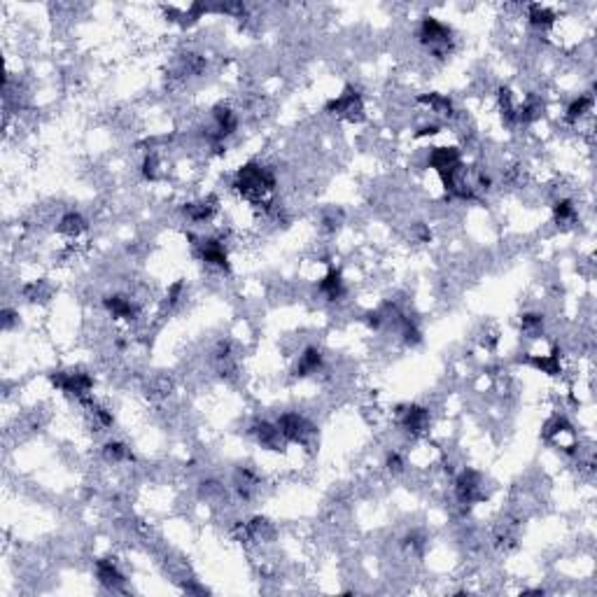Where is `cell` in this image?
Returning <instances> with one entry per match:
<instances>
[{
    "label": "cell",
    "instance_id": "10",
    "mask_svg": "<svg viewBox=\"0 0 597 597\" xmlns=\"http://www.w3.org/2000/svg\"><path fill=\"white\" fill-rule=\"evenodd\" d=\"M105 308H107V313L117 319H136V315H138L136 301L124 297V294H110V297L105 299Z\"/></svg>",
    "mask_w": 597,
    "mask_h": 597
},
{
    "label": "cell",
    "instance_id": "2",
    "mask_svg": "<svg viewBox=\"0 0 597 597\" xmlns=\"http://www.w3.org/2000/svg\"><path fill=\"white\" fill-rule=\"evenodd\" d=\"M418 38H420V45L430 49L434 56H445V54L450 52L453 33H450L448 26H445V23H441L439 19H434V16H425L423 23H420Z\"/></svg>",
    "mask_w": 597,
    "mask_h": 597
},
{
    "label": "cell",
    "instance_id": "13",
    "mask_svg": "<svg viewBox=\"0 0 597 597\" xmlns=\"http://www.w3.org/2000/svg\"><path fill=\"white\" fill-rule=\"evenodd\" d=\"M58 233H63V236L68 238H78L80 233L87 231V220L80 215V213H65L61 220H58Z\"/></svg>",
    "mask_w": 597,
    "mask_h": 597
},
{
    "label": "cell",
    "instance_id": "18",
    "mask_svg": "<svg viewBox=\"0 0 597 597\" xmlns=\"http://www.w3.org/2000/svg\"><path fill=\"white\" fill-rule=\"evenodd\" d=\"M103 455H105V460L107 462H126V460H133V455H131V450L126 448L124 443H120V441H107L105 443V448H103Z\"/></svg>",
    "mask_w": 597,
    "mask_h": 597
},
{
    "label": "cell",
    "instance_id": "14",
    "mask_svg": "<svg viewBox=\"0 0 597 597\" xmlns=\"http://www.w3.org/2000/svg\"><path fill=\"white\" fill-rule=\"evenodd\" d=\"M215 210H217V201L210 196L206 201H199V204H189L184 208V215H187L191 222H206L215 215Z\"/></svg>",
    "mask_w": 597,
    "mask_h": 597
},
{
    "label": "cell",
    "instance_id": "5",
    "mask_svg": "<svg viewBox=\"0 0 597 597\" xmlns=\"http://www.w3.org/2000/svg\"><path fill=\"white\" fill-rule=\"evenodd\" d=\"M327 110L343 117V120H350V122H357L361 120V115H364V103H361V96L359 91H355L352 87H348L339 98H334L327 103Z\"/></svg>",
    "mask_w": 597,
    "mask_h": 597
},
{
    "label": "cell",
    "instance_id": "4",
    "mask_svg": "<svg viewBox=\"0 0 597 597\" xmlns=\"http://www.w3.org/2000/svg\"><path fill=\"white\" fill-rule=\"evenodd\" d=\"M275 425H278L282 439L292 443H306L308 436L315 434V425L301 413H282Z\"/></svg>",
    "mask_w": 597,
    "mask_h": 597
},
{
    "label": "cell",
    "instance_id": "21",
    "mask_svg": "<svg viewBox=\"0 0 597 597\" xmlns=\"http://www.w3.org/2000/svg\"><path fill=\"white\" fill-rule=\"evenodd\" d=\"M401 467H403V460L399 453H390L388 455V469L390 472H401Z\"/></svg>",
    "mask_w": 597,
    "mask_h": 597
},
{
    "label": "cell",
    "instance_id": "7",
    "mask_svg": "<svg viewBox=\"0 0 597 597\" xmlns=\"http://www.w3.org/2000/svg\"><path fill=\"white\" fill-rule=\"evenodd\" d=\"M196 255L201 257V262H206L208 266L222 268V271H229V257H226V250L222 245V241L217 238H201L196 243Z\"/></svg>",
    "mask_w": 597,
    "mask_h": 597
},
{
    "label": "cell",
    "instance_id": "6",
    "mask_svg": "<svg viewBox=\"0 0 597 597\" xmlns=\"http://www.w3.org/2000/svg\"><path fill=\"white\" fill-rule=\"evenodd\" d=\"M455 497L460 504H474L483 497L481 476H478L474 469H465V472L455 478Z\"/></svg>",
    "mask_w": 597,
    "mask_h": 597
},
{
    "label": "cell",
    "instance_id": "20",
    "mask_svg": "<svg viewBox=\"0 0 597 597\" xmlns=\"http://www.w3.org/2000/svg\"><path fill=\"white\" fill-rule=\"evenodd\" d=\"M520 324H523V329L527 334H537L544 327V315H539V313H525L523 319H520Z\"/></svg>",
    "mask_w": 597,
    "mask_h": 597
},
{
    "label": "cell",
    "instance_id": "9",
    "mask_svg": "<svg viewBox=\"0 0 597 597\" xmlns=\"http://www.w3.org/2000/svg\"><path fill=\"white\" fill-rule=\"evenodd\" d=\"M96 578H98L100 586L107 588V591H120V588L124 586V581H126L112 558H103V560L96 562Z\"/></svg>",
    "mask_w": 597,
    "mask_h": 597
},
{
    "label": "cell",
    "instance_id": "19",
    "mask_svg": "<svg viewBox=\"0 0 597 597\" xmlns=\"http://www.w3.org/2000/svg\"><path fill=\"white\" fill-rule=\"evenodd\" d=\"M553 215H556V222L558 224H569L576 220V208L571 204L569 199H562L558 201L556 206H553Z\"/></svg>",
    "mask_w": 597,
    "mask_h": 597
},
{
    "label": "cell",
    "instance_id": "8",
    "mask_svg": "<svg viewBox=\"0 0 597 597\" xmlns=\"http://www.w3.org/2000/svg\"><path fill=\"white\" fill-rule=\"evenodd\" d=\"M399 423L411 436H418L427 430V425H430V411L425 406H406L399 411Z\"/></svg>",
    "mask_w": 597,
    "mask_h": 597
},
{
    "label": "cell",
    "instance_id": "3",
    "mask_svg": "<svg viewBox=\"0 0 597 597\" xmlns=\"http://www.w3.org/2000/svg\"><path fill=\"white\" fill-rule=\"evenodd\" d=\"M52 383L63 394H70L78 401L89 399L91 392H94V378L87 371H54Z\"/></svg>",
    "mask_w": 597,
    "mask_h": 597
},
{
    "label": "cell",
    "instance_id": "1",
    "mask_svg": "<svg viewBox=\"0 0 597 597\" xmlns=\"http://www.w3.org/2000/svg\"><path fill=\"white\" fill-rule=\"evenodd\" d=\"M233 189L238 191L241 199L250 201V204L266 206V196L275 189V175L271 168H266L257 162H250L238 168L236 180H233Z\"/></svg>",
    "mask_w": 597,
    "mask_h": 597
},
{
    "label": "cell",
    "instance_id": "15",
    "mask_svg": "<svg viewBox=\"0 0 597 597\" xmlns=\"http://www.w3.org/2000/svg\"><path fill=\"white\" fill-rule=\"evenodd\" d=\"M591 110H593V96L583 94V96L574 98V100H571V103L567 105L565 120H567L569 124H576V122H581L583 117H586L588 112H591Z\"/></svg>",
    "mask_w": 597,
    "mask_h": 597
},
{
    "label": "cell",
    "instance_id": "16",
    "mask_svg": "<svg viewBox=\"0 0 597 597\" xmlns=\"http://www.w3.org/2000/svg\"><path fill=\"white\" fill-rule=\"evenodd\" d=\"M527 19L534 28H551L553 23H556V14L544 5H529Z\"/></svg>",
    "mask_w": 597,
    "mask_h": 597
},
{
    "label": "cell",
    "instance_id": "12",
    "mask_svg": "<svg viewBox=\"0 0 597 597\" xmlns=\"http://www.w3.org/2000/svg\"><path fill=\"white\" fill-rule=\"evenodd\" d=\"M319 366H322V352H319L317 348H313V346H308L299 355L297 366H294V376L304 378V376H310V374H317Z\"/></svg>",
    "mask_w": 597,
    "mask_h": 597
},
{
    "label": "cell",
    "instance_id": "11",
    "mask_svg": "<svg viewBox=\"0 0 597 597\" xmlns=\"http://www.w3.org/2000/svg\"><path fill=\"white\" fill-rule=\"evenodd\" d=\"M317 290H319V294H322L324 299H329V301L341 299L343 294H346V285H343V275H341V271H336V268H329L324 278L319 280Z\"/></svg>",
    "mask_w": 597,
    "mask_h": 597
},
{
    "label": "cell",
    "instance_id": "17",
    "mask_svg": "<svg viewBox=\"0 0 597 597\" xmlns=\"http://www.w3.org/2000/svg\"><path fill=\"white\" fill-rule=\"evenodd\" d=\"M420 103H427V105L432 107V112L441 115V117H453V115H455V107H453V100L448 96H441V94L420 96Z\"/></svg>",
    "mask_w": 597,
    "mask_h": 597
}]
</instances>
